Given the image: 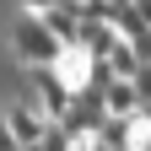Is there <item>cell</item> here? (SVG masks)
Segmentation results:
<instances>
[{
	"mask_svg": "<svg viewBox=\"0 0 151 151\" xmlns=\"http://www.w3.org/2000/svg\"><path fill=\"white\" fill-rule=\"evenodd\" d=\"M11 49H16V60H22V65H60V54H65V43L49 32V22H43L38 11L27 16V22H16Z\"/></svg>",
	"mask_w": 151,
	"mask_h": 151,
	"instance_id": "6da1fadb",
	"label": "cell"
},
{
	"mask_svg": "<svg viewBox=\"0 0 151 151\" xmlns=\"http://www.w3.org/2000/svg\"><path fill=\"white\" fill-rule=\"evenodd\" d=\"M6 124H11V135L22 140V146H38V140L49 135V119L38 113V103H16V108L6 113Z\"/></svg>",
	"mask_w": 151,
	"mask_h": 151,
	"instance_id": "7a4b0ae2",
	"label": "cell"
},
{
	"mask_svg": "<svg viewBox=\"0 0 151 151\" xmlns=\"http://www.w3.org/2000/svg\"><path fill=\"white\" fill-rule=\"evenodd\" d=\"M16 146H22V140H16V135H11V124L0 119V151H16Z\"/></svg>",
	"mask_w": 151,
	"mask_h": 151,
	"instance_id": "3957f363",
	"label": "cell"
},
{
	"mask_svg": "<svg viewBox=\"0 0 151 151\" xmlns=\"http://www.w3.org/2000/svg\"><path fill=\"white\" fill-rule=\"evenodd\" d=\"M27 11H49V6H60V0H22Z\"/></svg>",
	"mask_w": 151,
	"mask_h": 151,
	"instance_id": "277c9868",
	"label": "cell"
}]
</instances>
